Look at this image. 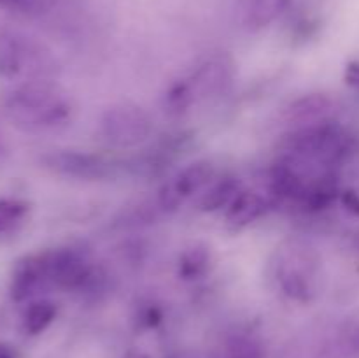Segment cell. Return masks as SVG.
Segmentation results:
<instances>
[{
	"instance_id": "17",
	"label": "cell",
	"mask_w": 359,
	"mask_h": 358,
	"mask_svg": "<svg viewBox=\"0 0 359 358\" xmlns=\"http://www.w3.org/2000/svg\"><path fill=\"white\" fill-rule=\"evenodd\" d=\"M21 72V41L11 35L0 37V76L14 77Z\"/></svg>"
},
{
	"instance_id": "7",
	"label": "cell",
	"mask_w": 359,
	"mask_h": 358,
	"mask_svg": "<svg viewBox=\"0 0 359 358\" xmlns=\"http://www.w3.org/2000/svg\"><path fill=\"white\" fill-rule=\"evenodd\" d=\"M311 258L307 256V253L297 251L293 255V258H287L286 262H283L279 270V279L283 290L290 295L291 298H297V300H307L312 293L311 288Z\"/></svg>"
},
{
	"instance_id": "24",
	"label": "cell",
	"mask_w": 359,
	"mask_h": 358,
	"mask_svg": "<svg viewBox=\"0 0 359 358\" xmlns=\"http://www.w3.org/2000/svg\"><path fill=\"white\" fill-rule=\"evenodd\" d=\"M342 204L346 206V209L349 213L356 214L359 216V195L353 190H347V192L342 193Z\"/></svg>"
},
{
	"instance_id": "28",
	"label": "cell",
	"mask_w": 359,
	"mask_h": 358,
	"mask_svg": "<svg viewBox=\"0 0 359 358\" xmlns=\"http://www.w3.org/2000/svg\"><path fill=\"white\" fill-rule=\"evenodd\" d=\"M125 358H149V357H147V354H144V353H139V351H133V353L126 354Z\"/></svg>"
},
{
	"instance_id": "23",
	"label": "cell",
	"mask_w": 359,
	"mask_h": 358,
	"mask_svg": "<svg viewBox=\"0 0 359 358\" xmlns=\"http://www.w3.org/2000/svg\"><path fill=\"white\" fill-rule=\"evenodd\" d=\"M346 340L347 346H349L354 353H359V318L354 319L349 325V329H347Z\"/></svg>"
},
{
	"instance_id": "27",
	"label": "cell",
	"mask_w": 359,
	"mask_h": 358,
	"mask_svg": "<svg viewBox=\"0 0 359 358\" xmlns=\"http://www.w3.org/2000/svg\"><path fill=\"white\" fill-rule=\"evenodd\" d=\"M44 2L46 0H20V4H25V6H30V7H37Z\"/></svg>"
},
{
	"instance_id": "9",
	"label": "cell",
	"mask_w": 359,
	"mask_h": 358,
	"mask_svg": "<svg viewBox=\"0 0 359 358\" xmlns=\"http://www.w3.org/2000/svg\"><path fill=\"white\" fill-rule=\"evenodd\" d=\"M332 111V100L323 93H311L297 98L286 109V119L290 123L302 126L318 125L326 121V116Z\"/></svg>"
},
{
	"instance_id": "15",
	"label": "cell",
	"mask_w": 359,
	"mask_h": 358,
	"mask_svg": "<svg viewBox=\"0 0 359 358\" xmlns=\"http://www.w3.org/2000/svg\"><path fill=\"white\" fill-rule=\"evenodd\" d=\"M56 316V305L49 300H35L27 307L23 316V326L30 336L44 332Z\"/></svg>"
},
{
	"instance_id": "18",
	"label": "cell",
	"mask_w": 359,
	"mask_h": 358,
	"mask_svg": "<svg viewBox=\"0 0 359 358\" xmlns=\"http://www.w3.org/2000/svg\"><path fill=\"white\" fill-rule=\"evenodd\" d=\"M28 202L20 199H0V234L16 227L27 216Z\"/></svg>"
},
{
	"instance_id": "14",
	"label": "cell",
	"mask_w": 359,
	"mask_h": 358,
	"mask_svg": "<svg viewBox=\"0 0 359 358\" xmlns=\"http://www.w3.org/2000/svg\"><path fill=\"white\" fill-rule=\"evenodd\" d=\"M210 253L205 246L196 244L186 249L179 260V274L182 279H198L209 270Z\"/></svg>"
},
{
	"instance_id": "4",
	"label": "cell",
	"mask_w": 359,
	"mask_h": 358,
	"mask_svg": "<svg viewBox=\"0 0 359 358\" xmlns=\"http://www.w3.org/2000/svg\"><path fill=\"white\" fill-rule=\"evenodd\" d=\"M46 274L49 283L60 288H83L90 277L93 267L86 260V256L72 248L53 249L44 253Z\"/></svg>"
},
{
	"instance_id": "2",
	"label": "cell",
	"mask_w": 359,
	"mask_h": 358,
	"mask_svg": "<svg viewBox=\"0 0 359 358\" xmlns=\"http://www.w3.org/2000/svg\"><path fill=\"white\" fill-rule=\"evenodd\" d=\"M287 151L300 158L333 164L349 153L351 139L335 123L302 126L286 139Z\"/></svg>"
},
{
	"instance_id": "5",
	"label": "cell",
	"mask_w": 359,
	"mask_h": 358,
	"mask_svg": "<svg viewBox=\"0 0 359 358\" xmlns=\"http://www.w3.org/2000/svg\"><path fill=\"white\" fill-rule=\"evenodd\" d=\"M46 167L58 174L79 179H104L112 175L114 165L97 154L77 153V151H60L44 158Z\"/></svg>"
},
{
	"instance_id": "21",
	"label": "cell",
	"mask_w": 359,
	"mask_h": 358,
	"mask_svg": "<svg viewBox=\"0 0 359 358\" xmlns=\"http://www.w3.org/2000/svg\"><path fill=\"white\" fill-rule=\"evenodd\" d=\"M184 197L179 193V190L175 188L174 181L163 185V188L160 190V197H158V202L163 207L165 211H175L182 204Z\"/></svg>"
},
{
	"instance_id": "3",
	"label": "cell",
	"mask_w": 359,
	"mask_h": 358,
	"mask_svg": "<svg viewBox=\"0 0 359 358\" xmlns=\"http://www.w3.org/2000/svg\"><path fill=\"white\" fill-rule=\"evenodd\" d=\"M102 132L114 146H139L151 135V119L139 105L116 104L102 116Z\"/></svg>"
},
{
	"instance_id": "29",
	"label": "cell",
	"mask_w": 359,
	"mask_h": 358,
	"mask_svg": "<svg viewBox=\"0 0 359 358\" xmlns=\"http://www.w3.org/2000/svg\"><path fill=\"white\" fill-rule=\"evenodd\" d=\"M2 6H14V4H20V0H0Z\"/></svg>"
},
{
	"instance_id": "8",
	"label": "cell",
	"mask_w": 359,
	"mask_h": 358,
	"mask_svg": "<svg viewBox=\"0 0 359 358\" xmlns=\"http://www.w3.org/2000/svg\"><path fill=\"white\" fill-rule=\"evenodd\" d=\"M230 83V65L224 58H210L188 79L195 100L217 95Z\"/></svg>"
},
{
	"instance_id": "10",
	"label": "cell",
	"mask_w": 359,
	"mask_h": 358,
	"mask_svg": "<svg viewBox=\"0 0 359 358\" xmlns=\"http://www.w3.org/2000/svg\"><path fill=\"white\" fill-rule=\"evenodd\" d=\"M293 0H244L242 16L249 30H262L283 16Z\"/></svg>"
},
{
	"instance_id": "11",
	"label": "cell",
	"mask_w": 359,
	"mask_h": 358,
	"mask_svg": "<svg viewBox=\"0 0 359 358\" xmlns=\"http://www.w3.org/2000/svg\"><path fill=\"white\" fill-rule=\"evenodd\" d=\"M266 211V202L262 195L255 192H241L226 211V221L231 227H245L258 220Z\"/></svg>"
},
{
	"instance_id": "22",
	"label": "cell",
	"mask_w": 359,
	"mask_h": 358,
	"mask_svg": "<svg viewBox=\"0 0 359 358\" xmlns=\"http://www.w3.org/2000/svg\"><path fill=\"white\" fill-rule=\"evenodd\" d=\"M160 319H161V312L160 309L154 307V305H149V307H147L146 311H142V314H140V323H144L147 329L156 326L158 323H160Z\"/></svg>"
},
{
	"instance_id": "25",
	"label": "cell",
	"mask_w": 359,
	"mask_h": 358,
	"mask_svg": "<svg viewBox=\"0 0 359 358\" xmlns=\"http://www.w3.org/2000/svg\"><path fill=\"white\" fill-rule=\"evenodd\" d=\"M346 79L351 86L358 88L359 90V62H353L347 65V72H346Z\"/></svg>"
},
{
	"instance_id": "26",
	"label": "cell",
	"mask_w": 359,
	"mask_h": 358,
	"mask_svg": "<svg viewBox=\"0 0 359 358\" xmlns=\"http://www.w3.org/2000/svg\"><path fill=\"white\" fill-rule=\"evenodd\" d=\"M0 358H16V353L9 344L0 343Z\"/></svg>"
},
{
	"instance_id": "12",
	"label": "cell",
	"mask_w": 359,
	"mask_h": 358,
	"mask_svg": "<svg viewBox=\"0 0 359 358\" xmlns=\"http://www.w3.org/2000/svg\"><path fill=\"white\" fill-rule=\"evenodd\" d=\"M214 178V165L207 160L195 161L188 165L184 171L179 172L177 178L174 179L175 188L179 190L182 197H189L193 193L200 192L205 185H209L210 179Z\"/></svg>"
},
{
	"instance_id": "1",
	"label": "cell",
	"mask_w": 359,
	"mask_h": 358,
	"mask_svg": "<svg viewBox=\"0 0 359 358\" xmlns=\"http://www.w3.org/2000/svg\"><path fill=\"white\" fill-rule=\"evenodd\" d=\"M2 109L9 121L30 132L53 128L70 114V104L63 90L48 79L27 81L7 91Z\"/></svg>"
},
{
	"instance_id": "16",
	"label": "cell",
	"mask_w": 359,
	"mask_h": 358,
	"mask_svg": "<svg viewBox=\"0 0 359 358\" xmlns=\"http://www.w3.org/2000/svg\"><path fill=\"white\" fill-rule=\"evenodd\" d=\"M238 181L237 179H223L217 185H214L212 188L207 193H203L202 200H200V209L207 211V213H212V211L221 209V207L230 206L231 200L238 195Z\"/></svg>"
},
{
	"instance_id": "13",
	"label": "cell",
	"mask_w": 359,
	"mask_h": 358,
	"mask_svg": "<svg viewBox=\"0 0 359 358\" xmlns=\"http://www.w3.org/2000/svg\"><path fill=\"white\" fill-rule=\"evenodd\" d=\"M339 195V183L333 174L319 175L314 183H311L307 188V193L304 197L305 206L311 209L319 211L328 207Z\"/></svg>"
},
{
	"instance_id": "19",
	"label": "cell",
	"mask_w": 359,
	"mask_h": 358,
	"mask_svg": "<svg viewBox=\"0 0 359 358\" xmlns=\"http://www.w3.org/2000/svg\"><path fill=\"white\" fill-rule=\"evenodd\" d=\"M193 102H195V98H193L188 81H179V83L172 84L170 90L165 95V107H167L168 112H174V114L184 112Z\"/></svg>"
},
{
	"instance_id": "20",
	"label": "cell",
	"mask_w": 359,
	"mask_h": 358,
	"mask_svg": "<svg viewBox=\"0 0 359 358\" xmlns=\"http://www.w3.org/2000/svg\"><path fill=\"white\" fill-rule=\"evenodd\" d=\"M228 358H265L263 350L255 339L245 336L231 337L228 343Z\"/></svg>"
},
{
	"instance_id": "6",
	"label": "cell",
	"mask_w": 359,
	"mask_h": 358,
	"mask_svg": "<svg viewBox=\"0 0 359 358\" xmlns=\"http://www.w3.org/2000/svg\"><path fill=\"white\" fill-rule=\"evenodd\" d=\"M46 283H49V281L48 274H46L44 253L25 256L16 263L13 276H11V297L16 302L27 300L32 295L37 293L39 288L44 286Z\"/></svg>"
}]
</instances>
